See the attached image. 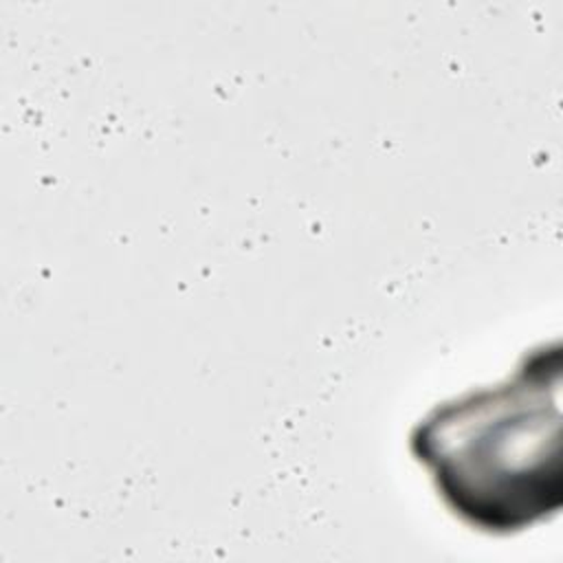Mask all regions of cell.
Returning a JSON list of instances; mask_svg holds the SVG:
<instances>
[{"mask_svg": "<svg viewBox=\"0 0 563 563\" xmlns=\"http://www.w3.org/2000/svg\"><path fill=\"white\" fill-rule=\"evenodd\" d=\"M561 347L523 354L504 383L433 407L409 435L444 506L486 534H515L559 515Z\"/></svg>", "mask_w": 563, "mask_h": 563, "instance_id": "obj_1", "label": "cell"}]
</instances>
